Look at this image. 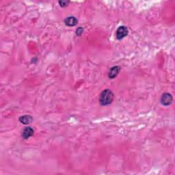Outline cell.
Here are the masks:
<instances>
[{"label":"cell","instance_id":"1","mask_svg":"<svg viewBox=\"0 0 175 175\" xmlns=\"http://www.w3.org/2000/svg\"><path fill=\"white\" fill-rule=\"evenodd\" d=\"M114 99V94L111 90H105L101 92L99 101L101 105H107L111 104Z\"/></svg>","mask_w":175,"mask_h":175},{"label":"cell","instance_id":"2","mask_svg":"<svg viewBox=\"0 0 175 175\" xmlns=\"http://www.w3.org/2000/svg\"><path fill=\"white\" fill-rule=\"evenodd\" d=\"M128 33H129V31H128L127 28L122 25L120 26L117 29L116 32V36L117 39L121 40L123 38H125V36H127Z\"/></svg>","mask_w":175,"mask_h":175},{"label":"cell","instance_id":"3","mask_svg":"<svg viewBox=\"0 0 175 175\" xmlns=\"http://www.w3.org/2000/svg\"><path fill=\"white\" fill-rule=\"evenodd\" d=\"M172 102V96L170 93H164L161 98V103L164 105H170Z\"/></svg>","mask_w":175,"mask_h":175},{"label":"cell","instance_id":"4","mask_svg":"<svg viewBox=\"0 0 175 175\" xmlns=\"http://www.w3.org/2000/svg\"><path fill=\"white\" fill-rule=\"evenodd\" d=\"M34 134V129L32 128L28 127H25V129L23 130V132H22V137H23V139L28 140V138H30L31 136L33 135Z\"/></svg>","mask_w":175,"mask_h":175},{"label":"cell","instance_id":"5","mask_svg":"<svg viewBox=\"0 0 175 175\" xmlns=\"http://www.w3.org/2000/svg\"><path fill=\"white\" fill-rule=\"evenodd\" d=\"M77 22H78L77 19L74 17H67L64 20L65 24H66V25L68 26V27H73V26L76 25L77 24Z\"/></svg>","mask_w":175,"mask_h":175},{"label":"cell","instance_id":"6","mask_svg":"<svg viewBox=\"0 0 175 175\" xmlns=\"http://www.w3.org/2000/svg\"><path fill=\"white\" fill-rule=\"evenodd\" d=\"M120 71H121V68L119 66H114L113 68H111L110 70H109L108 76L109 78L114 79L117 76L118 74H119Z\"/></svg>","mask_w":175,"mask_h":175},{"label":"cell","instance_id":"7","mask_svg":"<svg viewBox=\"0 0 175 175\" xmlns=\"http://www.w3.org/2000/svg\"><path fill=\"white\" fill-rule=\"evenodd\" d=\"M19 121L21 123L24 124V125H29V124L31 123L32 121H33V118L29 115H25L20 117Z\"/></svg>","mask_w":175,"mask_h":175},{"label":"cell","instance_id":"8","mask_svg":"<svg viewBox=\"0 0 175 175\" xmlns=\"http://www.w3.org/2000/svg\"><path fill=\"white\" fill-rule=\"evenodd\" d=\"M58 3H59V4L60 5L61 7L64 8V7L67 6L70 4V1H59Z\"/></svg>","mask_w":175,"mask_h":175},{"label":"cell","instance_id":"9","mask_svg":"<svg viewBox=\"0 0 175 175\" xmlns=\"http://www.w3.org/2000/svg\"><path fill=\"white\" fill-rule=\"evenodd\" d=\"M83 28L79 27V28H77V30H76V34L77 36H81V34H83Z\"/></svg>","mask_w":175,"mask_h":175}]
</instances>
